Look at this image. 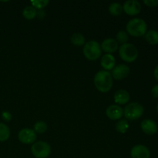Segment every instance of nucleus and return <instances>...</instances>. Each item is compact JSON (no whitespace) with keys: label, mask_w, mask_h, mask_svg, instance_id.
Masks as SVG:
<instances>
[{"label":"nucleus","mask_w":158,"mask_h":158,"mask_svg":"<svg viewBox=\"0 0 158 158\" xmlns=\"http://www.w3.org/2000/svg\"><path fill=\"white\" fill-rule=\"evenodd\" d=\"M100 64L105 70L109 72L110 70H112L115 67L116 60L112 54L106 53L102 56Z\"/></svg>","instance_id":"nucleus-14"},{"label":"nucleus","mask_w":158,"mask_h":158,"mask_svg":"<svg viewBox=\"0 0 158 158\" xmlns=\"http://www.w3.org/2000/svg\"><path fill=\"white\" fill-rule=\"evenodd\" d=\"M18 138L19 141L24 144H33L36 140V134L33 130L23 128L19 132Z\"/></svg>","instance_id":"nucleus-7"},{"label":"nucleus","mask_w":158,"mask_h":158,"mask_svg":"<svg viewBox=\"0 0 158 158\" xmlns=\"http://www.w3.org/2000/svg\"><path fill=\"white\" fill-rule=\"evenodd\" d=\"M116 38H117V43H121V45L127 43V42L129 40V36H128L127 32L126 31L123 30H120L117 32V35H116Z\"/></svg>","instance_id":"nucleus-23"},{"label":"nucleus","mask_w":158,"mask_h":158,"mask_svg":"<svg viewBox=\"0 0 158 158\" xmlns=\"http://www.w3.org/2000/svg\"><path fill=\"white\" fill-rule=\"evenodd\" d=\"M2 117L3 120H6V121H9V120L12 119V115H11L10 113L7 112V111H4V112H2Z\"/></svg>","instance_id":"nucleus-26"},{"label":"nucleus","mask_w":158,"mask_h":158,"mask_svg":"<svg viewBox=\"0 0 158 158\" xmlns=\"http://www.w3.org/2000/svg\"><path fill=\"white\" fill-rule=\"evenodd\" d=\"M143 3L148 7H155L158 6V0H144Z\"/></svg>","instance_id":"nucleus-25"},{"label":"nucleus","mask_w":158,"mask_h":158,"mask_svg":"<svg viewBox=\"0 0 158 158\" xmlns=\"http://www.w3.org/2000/svg\"><path fill=\"white\" fill-rule=\"evenodd\" d=\"M144 38L146 41L151 45L158 44V32L155 30H150L145 33Z\"/></svg>","instance_id":"nucleus-16"},{"label":"nucleus","mask_w":158,"mask_h":158,"mask_svg":"<svg viewBox=\"0 0 158 158\" xmlns=\"http://www.w3.org/2000/svg\"><path fill=\"white\" fill-rule=\"evenodd\" d=\"M131 155L132 158H150L151 152L146 146L139 144L133 147L131 151Z\"/></svg>","instance_id":"nucleus-11"},{"label":"nucleus","mask_w":158,"mask_h":158,"mask_svg":"<svg viewBox=\"0 0 158 158\" xmlns=\"http://www.w3.org/2000/svg\"><path fill=\"white\" fill-rule=\"evenodd\" d=\"M116 131L120 134H125L129 128V124L127 120H120L116 123Z\"/></svg>","instance_id":"nucleus-21"},{"label":"nucleus","mask_w":158,"mask_h":158,"mask_svg":"<svg viewBox=\"0 0 158 158\" xmlns=\"http://www.w3.org/2000/svg\"><path fill=\"white\" fill-rule=\"evenodd\" d=\"M10 130L9 127L3 123H0V142H5L9 138Z\"/></svg>","instance_id":"nucleus-20"},{"label":"nucleus","mask_w":158,"mask_h":158,"mask_svg":"<svg viewBox=\"0 0 158 158\" xmlns=\"http://www.w3.org/2000/svg\"><path fill=\"white\" fill-rule=\"evenodd\" d=\"M45 15H46V12H45V11L43 9H40V10H38L36 12V16L40 19H43L45 17Z\"/></svg>","instance_id":"nucleus-27"},{"label":"nucleus","mask_w":158,"mask_h":158,"mask_svg":"<svg viewBox=\"0 0 158 158\" xmlns=\"http://www.w3.org/2000/svg\"><path fill=\"white\" fill-rule=\"evenodd\" d=\"M70 41L74 46H81L85 45V37L81 33H73L70 37Z\"/></svg>","instance_id":"nucleus-19"},{"label":"nucleus","mask_w":158,"mask_h":158,"mask_svg":"<svg viewBox=\"0 0 158 158\" xmlns=\"http://www.w3.org/2000/svg\"><path fill=\"white\" fill-rule=\"evenodd\" d=\"M130 74V67L125 64H120L116 66L112 69L111 76L117 80H122L127 78Z\"/></svg>","instance_id":"nucleus-9"},{"label":"nucleus","mask_w":158,"mask_h":158,"mask_svg":"<svg viewBox=\"0 0 158 158\" xmlns=\"http://www.w3.org/2000/svg\"><path fill=\"white\" fill-rule=\"evenodd\" d=\"M143 106L137 102L128 103L123 109V115L127 120H136L142 117L143 114Z\"/></svg>","instance_id":"nucleus-5"},{"label":"nucleus","mask_w":158,"mask_h":158,"mask_svg":"<svg viewBox=\"0 0 158 158\" xmlns=\"http://www.w3.org/2000/svg\"><path fill=\"white\" fill-rule=\"evenodd\" d=\"M46 130H47V124L44 121L40 120V121L36 122L34 125L33 131H35V134H43V133L46 132Z\"/></svg>","instance_id":"nucleus-22"},{"label":"nucleus","mask_w":158,"mask_h":158,"mask_svg":"<svg viewBox=\"0 0 158 158\" xmlns=\"http://www.w3.org/2000/svg\"><path fill=\"white\" fill-rule=\"evenodd\" d=\"M32 5V7L35 8V9H43L47 5L49 4V1L48 0H35V1L31 2Z\"/></svg>","instance_id":"nucleus-24"},{"label":"nucleus","mask_w":158,"mask_h":158,"mask_svg":"<svg viewBox=\"0 0 158 158\" xmlns=\"http://www.w3.org/2000/svg\"><path fill=\"white\" fill-rule=\"evenodd\" d=\"M151 94L154 98H158V85H156L151 89Z\"/></svg>","instance_id":"nucleus-28"},{"label":"nucleus","mask_w":158,"mask_h":158,"mask_svg":"<svg viewBox=\"0 0 158 158\" xmlns=\"http://www.w3.org/2000/svg\"><path fill=\"white\" fill-rule=\"evenodd\" d=\"M140 127H141L143 132L148 135H154L157 132L158 130V127L156 122L152 120H150V119L143 120L141 122Z\"/></svg>","instance_id":"nucleus-12"},{"label":"nucleus","mask_w":158,"mask_h":158,"mask_svg":"<svg viewBox=\"0 0 158 158\" xmlns=\"http://www.w3.org/2000/svg\"><path fill=\"white\" fill-rule=\"evenodd\" d=\"M114 99L115 103H117V104H127L130 100V94L129 93L127 90H125V89H118V90L114 94Z\"/></svg>","instance_id":"nucleus-15"},{"label":"nucleus","mask_w":158,"mask_h":158,"mask_svg":"<svg viewBox=\"0 0 158 158\" xmlns=\"http://www.w3.org/2000/svg\"><path fill=\"white\" fill-rule=\"evenodd\" d=\"M106 115L112 120H120L123 115V109L119 105L112 104L106 108Z\"/></svg>","instance_id":"nucleus-10"},{"label":"nucleus","mask_w":158,"mask_h":158,"mask_svg":"<svg viewBox=\"0 0 158 158\" xmlns=\"http://www.w3.org/2000/svg\"><path fill=\"white\" fill-rule=\"evenodd\" d=\"M84 56L90 61H95L98 60L102 54L101 46L98 42L91 40L85 43L83 49Z\"/></svg>","instance_id":"nucleus-3"},{"label":"nucleus","mask_w":158,"mask_h":158,"mask_svg":"<svg viewBox=\"0 0 158 158\" xmlns=\"http://www.w3.org/2000/svg\"><path fill=\"white\" fill-rule=\"evenodd\" d=\"M154 77H155V78H156V80H157L158 81V65L157 66H156V68H155V69H154Z\"/></svg>","instance_id":"nucleus-29"},{"label":"nucleus","mask_w":158,"mask_h":158,"mask_svg":"<svg viewBox=\"0 0 158 158\" xmlns=\"http://www.w3.org/2000/svg\"><path fill=\"white\" fill-rule=\"evenodd\" d=\"M31 152L35 158H47L50 155L51 147L45 141H37L32 145Z\"/></svg>","instance_id":"nucleus-6"},{"label":"nucleus","mask_w":158,"mask_h":158,"mask_svg":"<svg viewBox=\"0 0 158 158\" xmlns=\"http://www.w3.org/2000/svg\"><path fill=\"white\" fill-rule=\"evenodd\" d=\"M94 85L101 93H107L113 86V77L111 73L106 70H100L94 76Z\"/></svg>","instance_id":"nucleus-1"},{"label":"nucleus","mask_w":158,"mask_h":158,"mask_svg":"<svg viewBox=\"0 0 158 158\" xmlns=\"http://www.w3.org/2000/svg\"><path fill=\"white\" fill-rule=\"evenodd\" d=\"M37 10L32 6H27L23 10V15L26 19L32 20L36 16Z\"/></svg>","instance_id":"nucleus-17"},{"label":"nucleus","mask_w":158,"mask_h":158,"mask_svg":"<svg viewBox=\"0 0 158 158\" xmlns=\"http://www.w3.org/2000/svg\"><path fill=\"white\" fill-rule=\"evenodd\" d=\"M148 29V26L145 21L142 19L135 18L130 20L126 26L127 34L134 37L143 36L145 35Z\"/></svg>","instance_id":"nucleus-2"},{"label":"nucleus","mask_w":158,"mask_h":158,"mask_svg":"<svg viewBox=\"0 0 158 158\" xmlns=\"http://www.w3.org/2000/svg\"><path fill=\"white\" fill-rule=\"evenodd\" d=\"M123 11V6L118 2H113L109 6V12L114 16L120 15Z\"/></svg>","instance_id":"nucleus-18"},{"label":"nucleus","mask_w":158,"mask_h":158,"mask_svg":"<svg viewBox=\"0 0 158 158\" xmlns=\"http://www.w3.org/2000/svg\"><path fill=\"white\" fill-rule=\"evenodd\" d=\"M157 114H158V103H157Z\"/></svg>","instance_id":"nucleus-30"},{"label":"nucleus","mask_w":158,"mask_h":158,"mask_svg":"<svg viewBox=\"0 0 158 158\" xmlns=\"http://www.w3.org/2000/svg\"><path fill=\"white\" fill-rule=\"evenodd\" d=\"M100 46L102 51L108 54H112L118 49V43L114 39L108 38L103 40Z\"/></svg>","instance_id":"nucleus-13"},{"label":"nucleus","mask_w":158,"mask_h":158,"mask_svg":"<svg viewBox=\"0 0 158 158\" xmlns=\"http://www.w3.org/2000/svg\"><path fill=\"white\" fill-rule=\"evenodd\" d=\"M120 57L127 63H133L138 56V50L134 45L131 43H125L119 48Z\"/></svg>","instance_id":"nucleus-4"},{"label":"nucleus","mask_w":158,"mask_h":158,"mask_svg":"<svg viewBox=\"0 0 158 158\" xmlns=\"http://www.w3.org/2000/svg\"><path fill=\"white\" fill-rule=\"evenodd\" d=\"M123 10L129 15H136L140 13L141 6L139 2L136 0H128L123 5Z\"/></svg>","instance_id":"nucleus-8"}]
</instances>
